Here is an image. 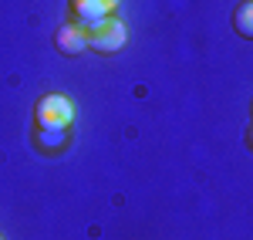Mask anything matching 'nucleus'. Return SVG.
Here are the masks:
<instances>
[{"instance_id": "f257e3e1", "label": "nucleus", "mask_w": 253, "mask_h": 240, "mask_svg": "<svg viewBox=\"0 0 253 240\" xmlns=\"http://www.w3.org/2000/svg\"><path fill=\"white\" fill-rule=\"evenodd\" d=\"M34 122L38 129H54V132H68L75 122V101L61 92H51L34 105Z\"/></svg>"}, {"instance_id": "f03ea898", "label": "nucleus", "mask_w": 253, "mask_h": 240, "mask_svg": "<svg viewBox=\"0 0 253 240\" xmlns=\"http://www.w3.org/2000/svg\"><path fill=\"white\" fill-rule=\"evenodd\" d=\"M125 44H128V27H125V20L115 17V14L88 27V48H91L95 54H118Z\"/></svg>"}, {"instance_id": "7ed1b4c3", "label": "nucleus", "mask_w": 253, "mask_h": 240, "mask_svg": "<svg viewBox=\"0 0 253 240\" xmlns=\"http://www.w3.org/2000/svg\"><path fill=\"white\" fill-rule=\"evenodd\" d=\"M118 3H122V0H68V10H71V20L88 31L91 24L112 17L118 10Z\"/></svg>"}, {"instance_id": "20e7f679", "label": "nucleus", "mask_w": 253, "mask_h": 240, "mask_svg": "<svg viewBox=\"0 0 253 240\" xmlns=\"http://www.w3.org/2000/svg\"><path fill=\"white\" fill-rule=\"evenodd\" d=\"M54 48H58L61 54H68V58H75V54H84L88 51V31L81 27V24H64L58 27V34H54Z\"/></svg>"}, {"instance_id": "39448f33", "label": "nucleus", "mask_w": 253, "mask_h": 240, "mask_svg": "<svg viewBox=\"0 0 253 240\" xmlns=\"http://www.w3.org/2000/svg\"><path fill=\"white\" fill-rule=\"evenodd\" d=\"M233 31L240 38H253V0H243L233 10Z\"/></svg>"}, {"instance_id": "423d86ee", "label": "nucleus", "mask_w": 253, "mask_h": 240, "mask_svg": "<svg viewBox=\"0 0 253 240\" xmlns=\"http://www.w3.org/2000/svg\"><path fill=\"white\" fill-rule=\"evenodd\" d=\"M34 136H38V145H41V149H47V152H54V149H64V145H68V132H54V129H38Z\"/></svg>"}, {"instance_id": "0eeeda50", "label": "nucleus", "mask_w": 253, "mask_h": 240, "mask_svg": "<svg viewBox=\"0 0 253 240\" xmlns=\"http://www.w3.org/2000/svg\"><path fill=\"white\" fill-rule=\"evenodd\" d=\"M0 240H3V237H0Z\"/></svg>"}]
</instances>
